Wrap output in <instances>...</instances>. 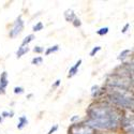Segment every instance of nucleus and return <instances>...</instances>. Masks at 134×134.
I'll return each mask as SVG.
<instances>
[{"label":"nucleus","instance_id":"f257e3e1","mask_svg":"<svg viewBox=\"0 0 134 134\" xmlns=\"http://www.w3.org/2000/svg\"><path fill=\"white\" fill-rule=\"evenodd\" d=\"M88 115L89 120L86 125L99 129H115L122 118L115 107L104 102L90 105L88 108Z\"/></svg>","mask_w":134,"mask_h":134},{"label":"nucleus","instance_id":"f03ea898","mask_svg":"<svg viewBox=\"0 0 134 134\" xmlns=\"http://www.w3.org/2000/svg\"><path fill=\"white\" fill-rule=\"evenodd\" d=\"M110 92L108 93V99L114 104L125 107V108H132L133 107V97L130 96L129 90L120 88L110 87Z\"/></svg>","mask_w":134,"mask_h":134},{"label":"nucleus","instance_id":"7ed1b4c3","mask_svg":"<svg viewBox=\"0 0 134 134\" xmlns=\"http://www.w3.org/2000/svg\"><path fill=\"white\" fill-rule=\"evenodd\" d=\"M69 134H94V129L86 124H75L70 127Z\"/></svg>","mask_w":134,"mask_h":134},{"label":"nucleus","instance_id":"20e7f679","mask_svg":"<svg viewBox=\"0 0 134 134\" xmlns=\"http://www.w3.org/2000/svg\"><path fill=\"white\" fill-rule=\"evenodd\" d=\"M23 29H24V20L21 19V16H18L17 19L14 21L12 29L10 30V37L11 38L17 37L19 33L23 31Z\"/></svg>","mask_w":134,"mask_h":134},{"label":"nucleus","instance_id":"39448f33","mask_svg":"<svg viewBox=\"0 0 134 134\" xmlns=\"http://www.w3.org/2000/svg\"><path fill=\"white\" fill-rule=\"evenodd\" d=\"M120 125L128 133H133V117H124L120 120Z\"/></svg>","mask_w":134,"mask_h":134},{"label":"nucleus","instance_id":"423d86ee","mask_svg":"<svg viewBox=\"0 0 134 134\" xmlns=\"http://www.w3.org/2000/svg\"><path fill=\"white\" fill-rule=\"evenodd\" d=\"M8 86V73L2 72L0 76V94H3L5 92V88Z\"/></svg>","mask_w":134,"mask_h":134},{"label":"nucleus","instance_id":"0eeeda50","mask_svg":"<svg viewBox=\"0 0 134 134\" xmlns=\"http://www.w3.org/2000/svg\"><path fill=\"white\" fill-rule=\"evenodd\" d=\"M82 64V59H80L79 61H77L75 64H74V66H72V68L70 69V71H69V74H68V77L70 79V77H73L76 73H77V70H79V68H80V65Z\"/></svg>","mask_w":134,"mask_h":134},{"label":"nucleus","instance_id":"6e6552de","mask_svg":"<svg viewBox=\"0 0 134 134\" xmlns=\"http://www.w3.org/2000/svg\"><path fill=\"white\" fill-rule=\"evenodd\" d=\"M64 18H65L66 21H71V23H72V21L76 18L75 13L73 12V10H66L64 12Z\"/></svg>","mask_w":134,"mask_h":134},{"label":"nucleus","instance_id":"1a4fd4ad","mask_svg":"<svg viewBox=\"0 0 134 134\" xmlns=\"http://www.w3.org/2000/svg\"><path fill=\"white\" fill-rule=\"evenodd\" d=\"M28 124V120H27V118L25 117V116H21V117H19L18 118V125H17V129H19V130H21L23 129L26 125Z\"/></svg>","mask_w":134,"mask_h":134},{"label":"nucleus","instance_id":"9d476101","mask_svg":"<svg viewBox=\"0 0 134 134\" xmlns=\"http://www.w3.org/2000/svg\"><path fill=\"white\" fill-rule=\"evenodd\" d=\"M29 52V47L28 46H20L16 53V56H17V58H20L21 56H24L25 54H27Z\"/></svg>","mask_w":134,"mask_h":134},{"label":"nucleus","instance_id":"9b49d317","mask_svg":"<svg viewBox=\"0 0 134 134\" xmlns=\"http://www.w3.org/2000/svg\"><path fill=\"white\" fill-rule=\"evenodd\" d=\"M130 54H131V51L130 49H125L124 52H121L120 54H119V56H118V60H121V61H124L128 56H130Z\"/></svg>","mask_w":134,"mask_h":134},{"label":"nucleus","instance_id":"f8f14e48","mask_svg":"<svg viewBox=\"0 0 134 134\" xmlns=\"http://www.w3.org/2000/svg\"><path fill=\"white\" fill-rule=\"evenodd\" d=\"M33 39H35V36H33V35H29V36H27V37L24 39L23 43H21V46H26V45H28V44H29L31 41H33Z\"/></svg>","mask_w":134,"mask_h":134},{"label":"nucleus","instance_id":"ddd939ff","mask_svg":"<svg viewBox=\"0 0 134 134\" xmlns=\"http://www.w3.org/2000/svg\"><path fill=\"white\" fill-rule=\"evenodd\" d=\"M58 49H59V46H58V45H54V46L49 47V48H48V49H47V51L45 52V55H46V56H48V55H49L51 53H54V52H57Z\"/></svg>","mask_w":134,"mask_h":134},{"label":"nucleus","instance_id":"4468645a","mask_svg":"<svg viewBox=\"0 0 134 134\" xmlns=\"http://www.w3.org/2000/svg\"><path fill=\"white\" fill-rule=\"evenodd\" d=\"M108 32V27H104V28H101V29H99L98 31H97V33L99 36H104V35H106V33Z\"/></svg>","mask_w":134,"mask_h":134},{"label":"nucleus","instance_id":"2eb2a0df","mask_svg":"<svg viewBox=\"0 0 134 134\" xmlns=\"http://www.w3.org/2000/svg\"><path fill=\"white\" fill-rule=\"evenodd\" d=\"M43 29V24L41 23V21H39V23L37 25L33 26V31H40Z\"/></svg>","mask_w":134,"mask_h":134},{"label":"nucleus","instance_id":"dca6fc26","mask_svg":"<svg viewBox=\"0 0 134 134\" xmlns=\"http://www.w3.org/2000/svg\"><path fill=\"white\" fill-rule=\"evenodd\" d=\"M42 61H43L42 57H37V58H33L31 62H32V64H41Z\"/></svg>","mask_w":134,"mask_h":134},{"label":"nucleus","instance_id":"f3484780","mask_svg":"<svg viewBox=\"0 0 134 134\" xmlns=\"http://www.w3.org/2000/svg\"><path fill=\"white\" fill-rule=\"evenodd\" d=\"M100 51H101V46H97V47H94V48L90 52V56H91V57H93V56H94L98 52H100Z\"/></svg>","mask_w":134,"mask_h":134},{"label":"nucleus","instance_id":"a211bd4d","mask_svg":"<svg viewBox=\"0 0 134 134\" xmlns=\"http://www.w3.org/2000/svg\"><path fill=\"white\" fill-rule=\"evenodd\" d=\"M72 23H73V25H74V27H80L81 25H82V23H81V20L79 19V18H75L73 21H72Z\"/></svg>","mask_w":134,"mask_h":134},{"label":"nucleus","instance_id":"6ab92c4d","mask_svg":"<svg viewBox=\"0 0 134 134\" xmlns=\"http://www.w3.org/2000/svg\"><path fill=\"white\" fill-rule=\"evenodd\" d=\"M24 92V89L21 87H15L14 88V93H23Z\"/></svg>","mask_w":134,"mask_h":134},{"label":"nucleus","instance_id":"aec40b11","mask_svg":"<svg viewBox=\"0 0 134 134\" xmlns=\"http://www.w3.org/2000/svg\"><path fill=\"white\" fill-rule=\"evenodd\" d=\"M33 52H35V53H43L44 52V48L41 47V46H36L35 48H33Z\"/></svg>","mask_w":134,"mask_h":134},{"label":"nucleus","instance_id":"412c9836","mask_svg":"<svg viewBox=\"0 0 134 134\" xmlns=\"http://www.w3.org/2000/svg\"><path fill=\"white\" fill-rule=\"evenodd\" d=\"M57 129H58V126H57V125H55V126H54V127H53V128L49 130V132H48L47 134H53L55 131H57Z\"/></svg>","mask_w":134,"mask_h":134},{"label":"nucleus","instance_id":"4be33fe9","mask_svg":"<svg viewBox=\"0 0 134 134\" xmlns=\"http://www.w3.org/2000/svg\"><path fill=\"white\" fill-rule=\"evenodd\" d=\"M129 27H130V24H126V26L124 27V29H122V33H126Z\"/></svg>","mask_w":134,"mask_h":134},{"label":"nucleus","instance_id":"5701e85b","mask_svg":"<svg viewBox=\"0 0 134 134\" xmlns=\"http://www.w3.org/2000/svg\"><path fill=\"white\" fill-rule=\"evenodd\" d=\"M79 118H80L79 116H76V115H75L74 117H72V118H71V121H72V122H74L75 120H77V119H79Z\"/></svg>","mask_w":134,"mask_h":134},{"label":"nucleus","instance_id":"b1692460","mask_svg":"<svg viewBox=\"0 0 134 134\" xmlns=\"http://www.w3.org/2000/svg\"><path fill=\"white\" fill-rule=\"evenodd\" d=\"M59 84H60V80H58V81H56V83H55V85H54L53 87H57V86H58Z\"/></svg>","mask_w":134,"mask_h":134},{"label":"nucleus","instance_id":"393cba45","mask_svg":"<svg viewBox=\"0 0 134 134\" xmlns=\"http://www.w3.org/2000/svg\"><path fill=\"white\" fill-rule=\"evenodd\" d=\"M0 121H2V117L1 116H0Z\"/></svg>","mask_w":134,"mask_h":134}]
</instances>
